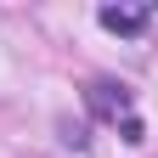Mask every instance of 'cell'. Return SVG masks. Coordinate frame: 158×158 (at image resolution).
Instances as JSON below:
<instances>
[{"label":"cell","instance_id":"4","mask_svg":"<svg viewBox=\"0 0 158 158\" xmlns=\"http://www.w3.org/2000/svg\"><path fill=\"white\" fill-rule=\"evenodd\" d=\"M113 130H118V141H124V147H141V141H147V124H141L135 113L124 118V124H113Z\"/></svg>","mask_w":158,"mask_h":158},{"label":"cell","instance_id":"1","mask_svg":"<svg viewBox=\"0 0 158 158\" xmlns=\"http://www.w3.org/2000/svg\"><path fill=\"white\" fill-rule=\"evenodd\" d=\"M85 113L96 118V124H124V118L135 113V90L124 85V79H113V73H96L85 85Z\"/></svg>","mask_w":158,"mask_h":158},{"label":"cell","instance_id":"3","mask_svg":"<svg viewBox=\"0 0 158 158\" xmlns=\"http://www.w3.org/2000/svg\"><path fill=\"white\" fill-rule=\"evenodd\" d=\"M56 141H62L68 152H90V118H56Z\"/></svg>","mask_w":158,"mask_h":158},{"label":"cell","instance_id":"2","mask_svg":"<svg viewBox=\"0 0 158 158\" xmlns=\"http://www.w3.org/2000/svg\"><path fill=\"white\" fill-rule=\"evenodd\" d=\"M152 17H158V0H147V6H96V23L118 40H141Z\"/></svg>","mask_w":158,"mask_h":158}]
</instances>
